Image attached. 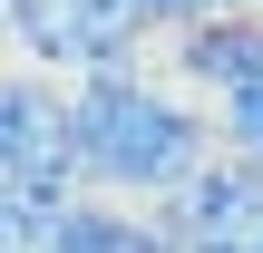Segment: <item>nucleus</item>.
<instances>
[{
	"instance_id": "4",
	"label": "nucleus",
	"mask_w": 263,
	"mask_h": 253,
	"mask_svg": "<svg viewBox=\"0 0 263 253\" xmlns=\"http://www.w3.org/2000/svg\"><path fill=\"white\" fill-rule=\"evenodd\" d=\"M156 224H166L176 253H254L263 244V176L215 146L176 195H156Z\"/></svg>"
},
{
	"instance_id": "1",
	"label": "nucleus",
	"mask_w": 263,
	"mask_h": 253,
	"mask_svg": "<svg viewBox=\"0 0 263 253\" xmlns=\"http://www.w3.org/2000/svg\"><path fill=\"white\" fill-rule=\"evenodd\" d=\"M205 156H215L205 98H185L176 78H146V68L68 78V176H78V195L156 205V195H176Z\"/></svg>"
},
{
	"instance_id": "8",
	"label": "nucleus",
	"mask_w": 263,
	"mask_h": 253,
	"mask_svg": "<svg viewBox=\"0 0 263 253\" xmlns=\"http://www.w3.org/2000/svg\"><path fill=\"white\" fill-rule=\"evenodd\" d=\"M244 10H263V0H244Z\"/></svg>"
},
{
	"instance_id": "5",
	"label": "nucleus",
	"mask_w": 263,
	"mask_h": 253,
	"mask_svg": "<svg viewBox=\"0 0 263 253\" xmlns=\"http://www.w3.org/2000/svg\"><path fill=\"white\" fill-rule=\"evenodd\" d=\"M49 253H176L156 205H117V195H68L49 215Z\"/></svg>"
},
{
	"instance_id": "2",
	"label": "nucleus",
	"mask_w": 263,
	"mask_h": 253,
	"mask_svg": "<svg viewBox=\"0 0 263 253\" xmlns=\"http://www.w3.org/2000/svg\"><path fill=\"white\" fill-rule=\"evenodd\" d=\"M10 49L39 78H98V68H146V29L98 10V0H0Z\"/></svg>"
},
{
	"instance_id": "9",
	"label": "nucleus",
	"mask_w": 263,
	"mask_h": 253,
	"mask_svg": "<svg viewBox=\"0 0 263 253\" xmlns=\"http://www.w3.org/2000/svg\"><path fill=\"white\" fill-rule=\"evenodd\" d=\"M254 253H263V244H254Z\"/></svg>"
},
{
	"instance_id": "6",
	"label": "nucleus",
	"mask_w": 263,
	"mask_h": 253,
	"mask_svg": "<svg viewBox=\"0 0 263 253\" xmlns=\"http://www.w3.org/2000/svg\"><path fill=\"white\" fill-rule=\"evenodd\" d=\"M205 127H215V146H224L234 166H254V176H263V68H254V78H234L224 98H205Z\"/></svg>"
},
{
	"instance_id": "7",
	"label": "nucleus",
	"mask_w": 263,
	"mask_h": 253,
	"mask_svg": "<svg viewBox=\"0 0 263 253\" xmlns=\"http://www.w3.org/2000/svg\"><path fill=\"white\" fill-rule=\"evenodd\" d=\"M49 215H59V205H29V195H0V253H49Z\"/></svg>"
},
{
	"instance_id": "3",
	"label": "nucleus",
	"mask_w": 263,
	"mask_h": 253,
	"mask_svg": "<svg viewBox=\"0 0 263 253\" xmlns=\"http://www.w3.org/2000/svg\"><path fill=\"white\" fill-rule=\"evenodd\" d=\"M0 195L29 205H68V88L39 68H0Z\"/></svg>"
}]
</instances>
